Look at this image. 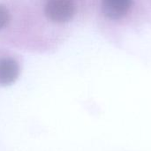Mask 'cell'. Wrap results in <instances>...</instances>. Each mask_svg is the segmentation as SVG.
Returning a JSON list of instances; mask_svg holds the SVG:
<instances>
[{
    "instance_id": "3",
    "label": "cell",
    "mask_w": 151,
    "mask_h": 151,
    "mask_svg": "<svg viewBox=\"0 0 151 151\" xmlns=\"http://www.w3.org/2000/svg\"><path fill=\"white\" fill-rule=\"evenodd\" d=\"M19 68L17 62L12 58L0 59V85L8 86L12 84L18 78Z\"/></svg>"
},
{
    "instance_id": "4",
    "label": "cell",
    "mask_w": 151,
    "mask_h": 151,
    "mask_svg": "<svg viewBox=\"0 0 151 151\" xmlns=\"http://www.w3.org/2000/svg\"><path fill=\"white\" fill-rule=\"evenodd\" d=\"M10 19V14L8 10L4 6L0 4V29L4 27Z\"/></svg>"
},
{
    "instance_id": "2",
    "label": "cell",
    "mask_w": 151,
    "mask_h": 151,
    "mask_svg": "<svg viewBox=\"0 0 151 151\" xmlns=\"http://www.w3.org/2000/svg\"><path fill=\"white\" fill-rule=\"evenodd\" d=\"M133 0H102V10L111 19L124 17L132 6Z\"/></svg>"
},
{
    "instance_id": "1",
    "label": "cell",
    "mask_w": 151,
    "mask_h": 151,
    "mask_svg": "<svg viewBox=\"0 0 151 151\" xmlns=\"http://www.w3.org/2000/svg\"><path fill=\"white\" fill-rule=\"evenodd\" d=\"M75 7L72 0H49L45 6L46 16L54 22L63 23L70 20Z\"/></svg>"
}]
</instances>
